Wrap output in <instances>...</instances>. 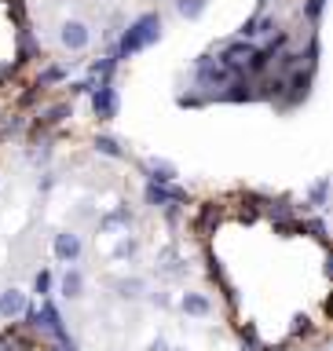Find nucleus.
I'll use <instances>...</instances> for the list:
<instances>
[{
    "label": "nucleus",
    "instance_id": "1",
    "mask_svg": "<svg viewBox=\"0 0 333 351\" xmlns=\"http://www.w3.org/2000/svg\"><path fill=\"white\" fill-rule=\"evenodd\" d=\"M154 40H161V15L158 11H147V15H139L132 26L125 29V37L117 44V59H128V55H136L143 48H150Z\"/></svg>",
    "mask_w": 333,
    "mask_h": 351
},
{
    "label": "nucleus",
    "instance_id": "2",
    "mask_svg": "<svg viewBox=\"0 0 333 351\" xmlns=\"http://www.w3.org/2000/svg\"><path fill=\"white\" fill-rule=\"evenodd\" d=\"M312 81H315V62H308V70H297L293 77H286V88H282V110H293L301 106L308 92H312Z\"/></svg>",
    "mask_w": 333,
    "mask_h": 351
},
{
    "label": "nucleus",
    "instance_id": "3",
    "mask_svg": "<svg viewBox=\"0 0 333 351\" xmlns=\"http://www.w3.org/2000/svg\"><path fill=\"white\" fill-rule=\"evenodd\" d=\"M117 106H121L117 88L110 84V81H99V84L92 88V110H95V117H99V121H114V117H117Z\"/></svg>",
    "mask_w": 333,
    "mask_h": 351
},
{
    "label": "nucleus",
    "instance_id": "4",
    "mask_svg": "<svg viewBox=\"0 0 333 351\" xmlns=\"http://www.w3.org/2000/svg\"><path fill=\"white\" fill-rule=\"evenodd\" d=\"M194 77H198V84H202V88H224L235 73H231L220 59H209V55H205V59H198Z\"/></svg>",
    "mask_w": 333,
    "mask_h": 351
},
{
    "label": "nucleus",
    "instance_id": "5",
    "mask_svg": "<svg viewBox=\"0 0 333 351\" xmlns=\"http://www.w3.org/2000/svg\"><path fill=\"white\" fill-rule=\"evenodd\" d=\"M249 55H253V44H249L246 37H242V40H235V44H224L216 59L224 62L231 73H246V62H249Z\"/></svg>",
    "mask_w": 333,
    "mask_h": 351
},
{
    "label": "nucleus",
    "instance_id": "6",
    "mask_svg": "<svg viewBox=\"0 0 333 351\" xmlns=\"http://www.w3.org/2000/svg\"><path fill=\"white\" fill-rule=\"evenodd\" d=\"M59 40H62V48H70V51H84L88 44H92V29L84 26V22H62V29H59Z\"/></svg>",
    "mask_w": 333,
    "mask_h": 351
},
{
    "label": "nucleus",
    "instance_id": "7",
    "mask_svg": "<svg viewBox=\"0 0 333 351\" xmlns=\"http://www.w3.org/2000/svg\"><path fill=\"white\" fill-rule=\"evenodd\" d=\"M147 202H150V205H158V208H165V205H183V202H187V194L180 191V186H169V183L150 180V183H147Z\"/></svg>",
    "mask_w": 333,
    "mask_h": 351
},
{
    "label": "nucleus",
    "instance_id": "8",
    "mask_svg": "<svg viewBox=\"0 0 333 351\" xmlns=\"http://www.w3.org/2000/svg\"><path fill=\"white\" fill-rule=\"evenodd\" d=\"M51 249H55V256H59L62 263H73L77 256H81L84 245H81V238H77L73 230H62V234H55V245Z\"/></svg>",
    "mask_w": 333,
    "mask_h": 351
},
{
    "label": "nucleus",
    "instance_id": "9",
    "mask_svg": "<svg viewBox=\"0 0 333 351\" xmlns=\"http://www.w3.org/2000/svg\"><path fill=\"white\" fill-rule=\"evenodd\" d=\"M26 307L30 304H26V293H22V289H4V293H0V318H11V322H15Z\"/></svg>",
    "mask_w": 333,
    "mask_h": 351
},
{
    "label": "nucleus",
    "instance_id": "10",
    "mask_svg": "<svg viewBox=\"0 0 333 351\" xmlns=\"http://www.w3.org/2000/svg\"><path fill=\"white\" fill-rule=\"evenodd\" d=\"M180 307H183L187 315H194V318H205L209 311H213V304H209V296H202V293H183Z\"/></svg>",
    "mask_w": 333,
    "mask_h": 351
},
{
    "label": "nucleus",
    "instance_id": "11",
    "mask_svg": "<svg viewBox=\"0 0 333 351\" xmlns=\"http://www.w3.org/2000/svg\"><path fill=\"white\" fill-rule=\"evenodd\" d=\"M66 117H73V103H55V106H48L41 114V128H48V125H62Z\"/></svg>",
    "mask_w": 333,
    "mask_h": 351
},
{
    "label": "nucleus",
    "instance_id": "12",
    "mask_svg": "<svg viewBox=\"0 0 333 351\" xmlns=\"http://www.w3.org/2000/svg\"><path fill=\"white\" fill-rule=\"evenodd\" d=\"M268 33H275V19H268V15H257L242 26V37H268Z\"/></svg>",
    "mask_w": 333,
    "mask_h": 351
},
{
    "label": "nucleus",
    "instance_id": "13",
    "mask_svg": "<svg viewBox=\"0 0 333 351\" xmlns=\"http://www.w3.org/2000/svg\"><path fill=\"white\" fill-rule=\"evenodd\" d=\"M209 0H176V15L180 19H202Z\"/></svg>",
    "mask_w": 333,
    "mask_h": 351
},
{
    "label": "nucleus",
    "instance_id": "14",
    "mask_svg": "<svg viewBox=\"0 0 333 351\" xmlns=\"http://www.w3.org/2000/svg\"><path fill=\"white\" fill-rule=\"evenodd\" d=\"M150 180H158V183H172V180H176V165L161 161V158H150Z\"/></svg>",
    "mask_w": 333,
    "mask_h": 351
},
{
    "label": "nucleus",
    "instance_id": "15",
    "mask_svg": "<svg viewBox=\"0 0 333 351\" xmlns=\"http://www.w3.org/2000/svg\"><path fill=\"white\" fill-rule=\"evenodd\" d=\"M22 125H26V121H22L19 114H0V143H4L8 136H19Z\"/></svg>",
    "mask_w": 333,
    "mask_h": 351
},
{
    "label": "nucleus",
    "instance_id": "16",
    "mask_svg": "<svg viewBox=\"0 0 333 351\" xmlns=\"http://www.w3.org/2000/svg\"><path fill=\"white\" fill-rule=\"evenodd\" d=\"M81 289H84V274L81 271H66V278H62V293L66 296H81Z\"/></svg>",
    "mask_w": 333,
    "mask_h": 351
},
{
    "label": "nucleus",
    "instance_id": "17",
    "mask_svg": "<svg viewBox=\"0 0 333 351\" xmlns=\"http://www.w3.org/2000/svg\"><path fill=\"white\" fill-rule=\"evenodd\" d=\"M95 150H99V154H106V158H125L121 143H117V139H110V136H99V139H95Z\"/></svg>",
    "mask_w": 333,
    "mask_h": 351
},
{
    "label": "nucleus",
    "instance_id": "18",
    "mask_svg": "<svg viewBox=\"0 0 333 351\" xmlns=\"http://www.w3.org/2000/svg\"><path fill=\"white\" fill-rule=\"evenodd\" d=\"M213 223H220V208H216V205H205L202 216H198V230H202V234H209V230H213Z\"/></svg>",
    "mask_w": 333,
    "mask_h": 351
},
{
    "label": "nucleus",
    "instance_id": "19",
    "mask_svg": "<svg viewBox=\"0 0 333 351\" xmlns=\"http://www.w3.org/2000/svg\"><path fill=\"white\" fill-rule=\"evenodd\" d=\"M117 293L128 296V300H136V296H143V282L139 278H125V282H117Z\"/></svg>",
    "mask_w": 333,
    "mask_h": 351
},
{
    "label": "nucleus",
    "instance_id": "20",
    "mask_svg": "<svg viewBox=\"0 0 333 351\" xmlns=\"http://www.w3.org/2000/svg\"><path fill=\"white\" fill-rule=\"evenodd\" d=\"M62 77H66V70H62V66H51V70H44V73L37 77V88H48V84H59V81H62Z\"/></svg>",
    "mask_w": 333,
    "mask_h": 351
},
{
    "label": "nucleus",
    "instance_id": "21",
    "mask_svg": "<svg viewBox=\"0 0 333 351\" xmlns=\"http://www.w3.org/2000/svg\"><path fill=\"white\" fill-rule=\"evenodd\" d=\"M121 223H132V213H128V208H117V213H110V216L103 219V230H114V227H121Z\"/></svg>",
    "mask_w": 333,
    "mask_h": 351
},
{
    "label": "nucleus",
    "instance_id": "22",
    "mask_svg": "<svg viewBox=\"0 0 333 351\" xmlns=\"http://www.w3.org/2000/svg\"><path fill=\"white\" fill-rule=\"evenodd\" d=\"M136 249H139V241H136V238H121V241H117V260L136 256Z\"/></svg>",
    "mask_w": 333,
    "mask_h": 351
},
{
    "label": "nucleus",
    "instance_id": "23",
    "mask_svg": "<svg viewBox=\"0 0 333 351\" xmlns=\"http://www.w3.org/2000/svg\"><path fill=\"white\" fill-rule=\"evenodd\" d=\"M33 289H37L41 296H48V293H51V274H48V271H37V278H33Z\"/></svg>",
    "mask_w": 333,
    "mask_h": 351
},
{
    "label": "nucleus",
    "instance_id": "24",
    "mask_svg": "<svg viewBox=\"0 0 333 351\" xmlns=\"http://www.w3.org/2000/svg\"><path fill=\"white\" fill-rule=\"evenodd\" d=\"M326 191H330V180H319V183L312 186V202H315L319 208L326 205Z\"/></svg>",
    "mask_w": 333,
    "mask_h": 351
},
{
    "label": "nucleus",
    "instance_id": "25",
    "mask_svg": "<svg viewBox=\"0 0 333 351\" xmlns=\"http://www.w3.org/2000/svg\"><path fill=\"white\" fill-rule=\"evenodd\" d=\"M323 11H326V0H308V8H304V15L312 19V22H319L323 19Z\"/></svg>",
    "mask_w": 333,
    "mask_h": 351
},
{
    "label": "nucleus",
    "instance_id": "26",
    "mask_svg": "<svg viewBox=\"0 0 333 351\" xmlns=\"http://www.w3.org/2000/svg\"><path fill=\"white\" fill-rule=\"evenodd\" d=\"M308 230H312V234H315L319 241H326V227L319 223V219H315V223H308Z\"/></svg>",
    "mask_w": 333,
    "mask_h": 351
},
{
    "label": "nucleus",
    "instance_id": "27",
    "mask_svg": "<svg viewBox=\"0 0 333 351\" xmlns=\"http://www.w3.org/2000/svg\"><path fill=\"white\" fill-rule=\"evenodd\" d=\"M150 351H169V344H165V340H154V344H150Z\"/></svg>",
    "mask_w": 333,
    "mask_h": 351
},
{
    "label": "nucleus",
    "instance_id": "28",
    "mask_svg": "<svg viewBox=\"0 0 333 351\" xmlns=\"http://www.w3.org/2000/svg\"><path fill=\"white\" fill-rule=\"evenodd\" d=\"M264 351H286V348H264Z\"/></svg>",
    "mask_w": 333,
    "mask_h": 351
},
{
    "label": "nucleus",
    "instance_id": "29",
    "mask_svg": "<svg viewBox=\"0 0 333 351\" xmlns=\"http://www.w3.org/2000/svg\"><path fill=\"white\" fill-rule=\"evenodd\" d=\"M48 351H70V348H48Z\"/></svg>",
    "mask_w": 333,
    "mask_h": 351
}]
</instances>
